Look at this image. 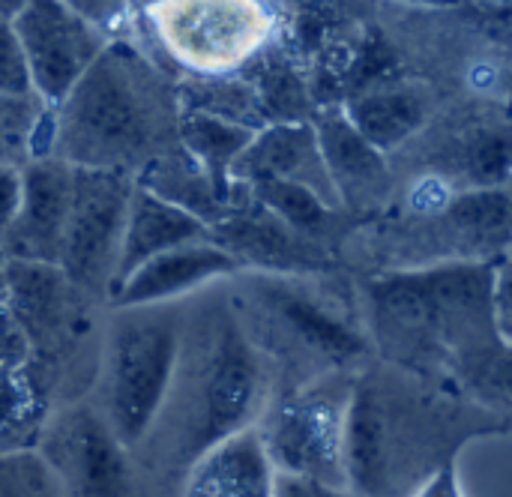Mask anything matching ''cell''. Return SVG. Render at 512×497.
I'll return each mask as SVG.
<instances>
[{"label": "cell", "instance_id": "obj_35", "mask_svg": "<svg viewBox=\"0 0 512 497\" xmlns=\"http://www.w3.org/2000/svg\"><path fill=\"white\" fill-rule=\"evenodd\" d=\"M27 0H0V18H15L18 12H21V6H24Z\"/></svg>", "mask_w": 512, "mask_h": 497}, {"label": "cell", "instance_id": "obj_17", "mask_svg": "<svg viewBox=\"0 0 512 497\" xmlns=\"http://www.w3.org/2000/svg\"><path fill=\"white\" fill-rule=\"evenodd\" d=\"M324 162L336 183L345 213H363L384 201L393 183L387 156L375 150L345 117L342 105H324L312 114Z\"/></svg>", "mask_w": 512, "mask_h": 497}, {"label": "cell", "instance_id": "obj_22", "mask_svg": "<svg viewBox=\"0 0 512 497\" xmlns=\"http://www.w3.org/2000/svg\"><path fill=\"white\" fill-rule=\"evenodd\" d=\"M252 138H255V129L213 117V114L183 111L180 117V147L228 195L237 192L240 186L234 183V165L243 156V150L252 144Z\"/></svg>", "mask_w": 512, "mask_h": 497}, {"label": "cell", "instance_id": "obj_27", "mask_svg": "<svg viewBox=\"0 0 512 497\" xmlns=\"http://www.w3.org/2000/svg\"><path fill=\"white\" fill-rule=\"evenodd\" d=\"M0 497H60L54 471L39 450L0 453Z\"/></svg>", "mask_w": 512, "mask_h": 497}, {"label": "cell", "instance_id": "obj_38", "mask_svg": "<svg viewBox=\"0 0 512 497\" xmlns=\"http://www.w3.org/2000/svg\"><path fill=\"white\" fill-rule=\"evenodd\" d=\"M495 3H501V6H510L512 9V0H495Z\"/></svg>", "mask_w": 512, "mask_h": 497}, {"label": "cell", "instance_id": "obj_11", "mask_svg": "<svg viewBox=\"0 0 512 497\" xmlns=\"http://www.w3.org/2000/svg\"><path fill=\"white\" fill-rule=\"evenodd\" d=\"M135 180L123 171L72 168V207L60 270L102 303H111Z\"/></svg>", "mask_w": 512, "mask_h": 497}, {"label": "cell", "instance_id": "obj_29", "mask_svg": "<svg viewBox=\"0 0 512 497\" xmlns=\"http://www.w3.org/2000/svg\"><path fill=\"white\" fill-rule=\"evenodd\" d=\"M0 93H9V96L33 93L30 78H27V66L21 57V45L15 39L9 18H0Z\"/></svg>", "mask_w": 512, "mask_h": 497}, {"label": "cell", "instance_id": "obj_30", "mask_svg": "<svg viewBox=\"0 0 512 497\" xmlns=\"http://www.w3.org/2000/svg\"><path fill=\"white\" fill-rule=\"evenodd\" d=\"M30 363L27 336L6 303H0V372L24 369Z\"/></svg>", "mask_w": 512, "mask_h": 497}, {"label": "cell", "instance_id": "obj_3", "mask_svg": "<svg viewBox=\"0 0 512 497\" xmlns=\"http://www.w3.org/2000/svg\"><path fill=\"white\" fill-rule=\"evenodd\" d=\"M180 117L177 75L132 36H114L66 99L48 105L39 156L138 177L180 147Z\"/></svg>", "mask_w": 512, "mask_h": 497}, {"label": "cell", "instance_id": "obj_42", "mask_svg": "<svg viewBox=\"0 0 512 497\" xmlns=\"http://www.w3.org/2000/svg\"><path fill=\"white\" fill-rule=\"evenodd\" d=\"M507 258H512V246H510V255H507Z\"/></svg>", "mask_w": 512, "mask_h": 497}, {"label": "cell", "instance_id": "obj_6", "mask_svg": "<svg viewBox=\"0 0 512 497\" xmlns=\"http://www.w3.org/2000/svg\"><path fill=\"white\" fill-rule=\"evenodd\" d=\"M186 324V300L156 306H108L93 408L132 450L144 441L165 402Z\"/></svg>", "mask_w": 512, "mask_h": 497}, {"label": "cell", "instance_id": "obj_1", "mask_svg": "<svg viewBox=\"0 0 512 497\" xmlns=\"http://www.w3.org/2000/svg\"><path fill=\"white\" fill-rule=\"evenodd\" d=\"M273 393V369L249 339L228 282H219L186 300L180 357L159 417L135 456L168 495L177 497L201 456L258 426Z\"/></svg>", "mask_w": 512, "mask_h": 497}, {"label": "cell", "instance_id": "obj_8", "mask_svg": "<svg viewBox=\"0 0 512 497\" xmlns=\"http://www.w3.org/2000/svg\"><path fill=\"white\" fill-rule=\"evenodd\" d=\"M132 36L177 78L243 72L276 36L270 0H138Z\"/></svg>", "mask_w": 512, "mask_h": 497}, {"label": "cell", "instance_id": "obj_21", "mask_svg": "<svg viewBox=\"0 0 512 497\" xmlns=\"http://www.w3.org/2000/svg\"><path fill=\"white\" fill-rule=\"evenodd\" d=\"M138 183L153 189L159 198L177 204L180 210L192 213L195 219H201L207 228L219 225L243 198L246 186L240 183L237 192H222L192 159L183 147L159 156L153 165H147L141 174H138Z\"/></svg>", "mask_w": 512, "mask_h": 497}, {"label": "cell", "instance_id": "obj_33", "mask_svg": "<svg viewBox=\"0 0 512 497\" xmlns=\"http://www.w3.org/2000/svg\"><path fill=\"white\" fill-rule=\"evenodd\" d=\"M273 497H363L354 492L351 486H330V483H318L309 477H291V474H279L276 477V495Z\"/></svg>", "mask_w": 512, "mask_h": 497}, {"label": "cell", "instance_id": "obj_12", "mask_svg": "<svg viewBox=\"0 0 512 497\" xmlns=\"http://www.w3.org/2000/svg\"><path fill=\"white\" fill-rule=\"evenodd\" d=\"M12 30L21 45L30 90L51 108L66 99L114 39L60 0H27L12 18Z\"/></svg>", "mask_w": 512, "mask_h": 497}, {"label": "cell", "instance_id": "obj_23", "mask_svg": "<svg viewBox=\"0 0 512 497\" xmlns=\"http://www.w3.org/2000/svg\"><path fill=\"white\" fill-rule=\"evenodd\" d=\"M54 411L48 390L30 366L0 372V453L39 450Z\"/></svg>", "mask_w": 512, "mask_h": 497}, {"label": "cell", "instance_id": "obj_24", "mask_svg": "<svg viewBox=\"0 0 512 497\" xmlns=\"http://www.w3.org/2000/svg\"><path fill=\"white\" fill-rule=\"evenodd\" d=\"M249 192L255 201H261L273 216H279L288 228L297 234L333 249V243L345 234L342 231V216L345 210L330 207L321 195L300 183H285V180H264L252 183Z\"/></svg>", "mask_w": 512, "mask_h": 497}, {"label": "cell", "instance_id": "obj_10", "mask_svg": "<svg viewBox=\"0 0 512 497\" xmlns=\"http://www.w3.org/2000/svg\"><path fill=\"white\" fill-rule=\"evenodd\" d=\"M60 497H171L90 399L60 405L39 441Z\"/></svg>", "mask_w": 512, "mask_h": 497}, {"label": "cell", "instance_id": "obj_18", "mask_svg": "<svg viewBox=\"0 0 512 497\" xmlns=\"http://www.w3.org/2000/svg\"><path fill=\"white\" fill-rule=\"evenodd\" d=\"M276 465L258 426L222 441L186 474L177 497H273Z\"/></svg>", "mask_w": 512, "mask_h": 497}, {"label": "cell", "instance_id": "obj_28", "mask_svg": "<svg viewBox=\"0 0 512 497\" xmlns=\"http://www.w3.org/2000/svg\"><path fill=\"white\" fill-rule=\"evenodd\" d=\"M60 3H66L72 12H78L108 36H123L138 6V0H60Z\"/></svg>", "mask_w": 512, "mask_h": 497}, {"label": "cell", "instance_id": "obj_13", "mask_svg": "<svg viewBox=\"0 0 512 497\" xmlns=\"http://www.w3.org/2000/svg\"><path fill=\"white\" fill-rule=\"evenodd\" d=\"M210 240L222 246L240 264V270L312 276L333 267V249L288 228L261 201H255L249 186L240 204L210 228Z\"/></svg>", "mask_w": 512, "mask_h": 497}, {"label": "cell", "instance_id": "obj_37", "mask_svg": "<svg viewBox=\"0 0 512 497\" xmlns=\"http://www.w3.org/2000/svg\"><path fill=\"white\" fill-rule=\"evenodd\" d=\"M9 294V282H6V264H0V303H6Z\"/></svg>", "mask_w": 512, "mask_h": 497}, {"label": "cell", "instance_id": "obj_4", "mask_svg": "<svg viewBox=\"0 0 512 497\" xmlns=\"http://www.w3.org/2000/svg\"><path fill=\"white\" fill-rule=\"evenodd\" d=\"M495 267L498 261H444L363 279L357 297L378 360L450 384L468 357L501 339Z\"/></svg>", "mask_w": 512, "mask_h": 497}, {"label": "cell", "instance_id": "obj_26", "mask_svg": "<svg viewBox=\"0 0 512 497\" xmlns=\"http://www.w3.org/2000/svg\"><path fill=\"white\" fill-rule=\"evenodd\" d=\"M45 120L48 105L36 93H0V162L27 165L33 156H39Z\"/></svg>", "mask_w": 512, "mask_h": 497}, {"label": "cell", "instance_id": "obj_25", "mask_svg": "<svg viewBox=\"0 0 512 497\" xmlns=\"http://www.w3.org/2000/svg\"><path fill=\"white\" fill-rule=\"evenodd\" d=\"M453 390H459L474 405L504 417L512 423V345L498 339L480 354L468 357L450 378Z\"/></svg>", "mask_w": 512, "mask_h": 497}, {"label": "cell", "instance_id": "obj_14", "mask_svg": "<svg viewBox=\"0 0 512 497\" xmlns=\"http://www.w3.org/2000/svg\"><path fill=\"white\" fill-rule=\"evenodd\" d=\"M72 207V165L57 156H33L24 165V195L3 240L6 261L60 267Z\"/></svg>", "mask_w": 512, "mask_h": 497}, {"label": "cell", "instance_id": "obj_16", "mask_svg": "<svg viewBox=\"0 0 512 497\" xmlns=\"http://www.w3.org/2000/svg\"><path fill=\"white\" fill-rule=\"evenodd\" d=\"M240 273V264L216 246L210 237L177 246L132 276H126L111 294L108 306H156V303H180L189 300L219 282H228Z\"/></svg>", "mask_w": 512, "mask_h": 497}, {"label": "cell", "instance_id": "obj_32", "mask_svg": "<svg viewBox=\"0 0 512 497\" xmlns=\"http://www.w3.org/2000/svg\"><path fill=\"white\" fill-rule=\"evenodd\" d=\"M492 306H495V327H498V336L512 345V258H501L498 267H495Z\"/></svg>", "mask_w": 512, "mask_h": 497}, {"label": "cell", "instance_id": "obj_39", "mask_svg": "<svg viewBox=\"0 0 512 497\" xmlns=\"http://www.w3.org/2000/svg\"><path fill=\"white\" fill-rule=\"evenodd\" d=\"M0 264H6V255H3V249H0Z\"/></svg>", "mask_w": 512, "mask_h": 497}, {"label": "cell", "instance_id": "obj_34", "mask_svg": "<svg viewBox=\"0 0 512 497\" xmlns=\"http://www.w3.org/2000/svg\"><path fill=\"white\" fill-rule=\"evenodd\" d=\"M414 497H465L462 480H459V465H447L441 468L426 486H420V492Z\"/></svg>", "mask_w": 512, "mask_h": 497}, {"label": "cell", "instance_id": "obj_36", "mask_svg": "<svg viewBox=\"0 0 512 497\" xmlns=\"http://www.w3.org/2000/svg\"><path fill=\"white\" fill-rule=\"evenodd\" d=\"M405 3H414V6H438V9H447V6H462L465 0H405Z\"/></svg>", "mask_w": 512, "mask_h": 497}, {"label": "cell", "instance_id": "obj_31", "mask_svg": "<svg viewBox=\"0 0 512 497\" xmlns=\"http://www.w3.org/2000/svg\"><path fill=\"white\" fill-rule=\"evenodd\" d=\"M21 195H24V165L0 162V249L18 216Z\"/></svg>", "mask_w": 512, "mask_h": 497}, {"label": "cell", "instance_id": "obj_9", "mask_svg": "<svg viewBox=\"0 0 512 497\" xmlns=\"http://www.w3.org/2000/svg\"><path fill=\"white\" fill-rule=\"evenodd\" d=\"M357 375L273 393L258 432L279 474L348 486V411Z\"/></svg>", "mask_w": 512, "mask_h": 497}, {"label": "cell", "instance_id": "obj_2", "mask_svg": "<svg viewBox=\"0 0 512 497\" xmlns=\"http://www.w3.org/2000/svg\"><path fill=\"white\" fill-rule=\"evenodd\" d=\"M510 426L450 384L375 360L351 393L348 486L363 497H414L471 441Z\"/></svg>", "mask_w": 512, "mask_h": 497}, {"label": "cell", "instance_id": "obj_19", "mask_svg": "<svg viewBox=\"0 0 512 497\" xmlns=\"http://www.w3.org/2000/svg\"><path fill=\"white\" fill-rule=\"evenodd\" d=\"M210 228L195 219L192 213L180 210L177 204L159 198L153 189L141 186L135 180V192L129 201V216H126V231H123V249H120V267H117V279H114V291L117 285L132 276L138 267H144L147 261L195 243V240H207ZM111 291V294H114Z\"/></svg>", "mask_w": 512, "mask_h": 497}, {"label": "cell", "instance_id": "obj_5", "mask_svg": "<svg viewBox=\"0 0 512 497\" xmlns=\"http://www.w3.org/2000/svg\"><path fill=\"white\" fill-rule=\"evenodd\" d=\"M321 276L240 270L228 279L231 303L270 363L276 393L327 375H360L378 360L357 291L342 297Z\"/></svg>", "mask_w": 512, "mask_h": 497}, {"label": "cell", "instance_id": "obj_7", "mask_svg": "<svg viewBox=\"0 0 512 497\" xmlns=\"http://www.w3.org/2000/svg\"><path fill=\"white\" fill-rule=\"evenodd\" d=\"M6 282V306L30 345L27 366L48 390L54 408L87 399L102 345L105 318L96 324V306L102 300L90 297L60 267L48 264L6 261Z\"/></svg>", "mask_w": 512, "mask_h": 497}, {"label": "cell", "instance_id": "obj_20", "mask_svg": "<svg viewBox=\"0 0 512 497\" xmlns=\"http://www.w3.org/2000/svg\"><path fill=\"white\" fill-rule=\"evenodd\" d=\"M351 126L384 156L405 147L432 117V99L411 84H372L339 102Z\"/></svg>", "mask_w": 512, "mask_h": 497}, {"label": "cell", "instance_id": "obj_40", "mask_svg": "<svg viewBox=\"0 0 512 497\" xmlns=\"http://www.w3.org/2000/svg\"><path fill=\"white\" fill-rule=\"evenodd\" d=\"M468 3V0H465ZM474 3H492V0H474Z\"/></svg>", "mask_w": 512, "mask_h": 497}, {"label": "cell", "instance_id": "obj_15", "mask_svg": "<svg viewBox=\"0 0 512 497\" xmlns=\"http://www.w3.org/2000/svg\"><path fill=\"white\" fill-rule=\"evenodd\" d=\"M264 180H285L300 183L321 195L330 207L345 210L324 162V150L312 120L294 123H270L255 132L252 144L234 165V183H264Z\"/></svg>", "mask_w": 512, "mask_h": 497}, {"label": "cell", "instance_id": "obj_41", "mask_svg": "<svg viewBox=\"0 0 512 497\" xmlns=\"http://www.w3.org/2000/svg\"><path fill=\"white\" fill-rule=\"evenodd\" d=\"M510 111H512V90H510Z\"/></svg>", "mask_w": 512, "mask_h": 497}]
</instances>
